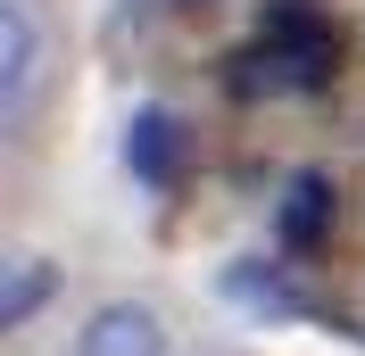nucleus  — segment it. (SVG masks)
Instances as JSON below:
<instances>
[{
  "label": "nucleus",
  "mask_w": 365,
  "mask_h": 356,
  "mask_svg": "<svg viewBox=\"0 0 365 356\" xmlns=\"http://www.w3.org/2000/svg\"><path fill=\"white\" fill-rule=\"evenodd\" d=\"M257 42L282 58L291 91H324L341 75V25L324 17L316 0H266V9H257Z\"/></svg>",
  "instance_id": "1"
},
{
  "label": "nucleus",
  "mask_w": 365,
  "mask_h": 356,
  "mask_svg": "<svg viewBox=\"0 0 365 356\" xmlns=\"http://www.w3.org/2000/svg\"><path fill=\"white\" fill-rule=\"evenodd\" d=\"M75 356H166V315L141 298H108L75 332Z\"/></svg>",
  "instance_id": "2"
},
{
  "label": "nucleus",
  "mask_w": 365,
  "mask_h": 356,
  "mask_svg": "<svg viewBox=\"0 0 365 356\" xmlns=\"http://www.w3.org/2000/svg\"><path fill=\"white\" fill-rule=\"evenodd\" d=\"M125 166H133L150 191H166V182L182 174V125L166 108H133V125H125Z\"/></svg>",
  "instance_id": "3"
},
{
  "label": "nucleus",
  "mask_w": 365,
  "mask_h": 356,
  "mask_svg": "<svg viewBox=\"0 0 365 356\" xmlns=\"http://www.w3.org/2000/svg\"><path fill=\"white\" fill-rule=\"evenodd\" d=\"M42 75V33L25 17V0H0V108H17Z\"/></svg>",
  "instance_id": "4"
},
{
  "label": "nucleus",
  "mask_w": 365,
  "mask_h": 356,
  "mask_svg": "<svg viewBox=\"0 0 365 356\" xmlns=\"http://www.w3.org/2000/svg\"><path fill=\"white\" fill-rule=\"evenodd\" d=\"M274 232H282V248H316L332 232V182L324 174H291L282 182V207H274Z\"/></svg>",
  "instance_id": "5"
},
{
  "label": "nucleus",
  "mask_w": 365,
  "mask_h": 356,
  "mask_svg": "<svg viewBox=\"0 0 365 356\" xmlns=\"http://www.w3.org/2000/svg\"><path fill=\"white\" fill-rule=\"evenodd\" d=\"M50 282H58V273H50L42 257H17V266H9V282H0V332H25V323H34V307L50 298Z\"/></svg>",
  "instance_id": "6"
},
{
  "label": "nucleus",
  "mask_w": 365,
  "mask_h": 356,
  "mask_svg": "<svg viewBox=\"0 0 365 356\" xmlns=\"http://www.w3.org/2000/svg\"><path fill=\"white\" fill-rule=\"evenodd\" d=\"M191 9H200V0H191Z\"/></svg>",
  "instance_id": "7"
}]
</instances>
